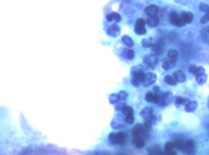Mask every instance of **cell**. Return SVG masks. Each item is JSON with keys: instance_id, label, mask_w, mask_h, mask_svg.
Here are the masks:
<instances>
[{"instance_id": "cell-40", "label": "cell", "mask_w": 209, "mask_h": 155, "mask_svg": "<svg viewBox=\"0 0 209 155\" xmlns=\"http://www.w3.org/2000/svg\"><path fill=\"white\" fill-rule=\"evenodd\" d=\"M146 23L147 22L145 20V19H144L142 18H139V19L136 20V21H135V25L141 26H145Z\"/></svg>"}, {"instance_id": "cell-24", "label": "cell", "mask_w": 209, "mask_h": 155, "mask_svg": "<svg viewBox=\"0 0 209 155\" xmlns=\"http://www.w3.org/2000/svg\"><path fill=\"white\" fill-rule=\"evenodd\" d=\"M122 41L129 48L133 47L134 45V42L132 39L128 36L127 35H124L122 37Z\"/></svg>"}, {"instance_id": "cell-46", "label": "cell", "mask_w": 209, "mask_h": 155, "mask_svg": "<svg viewBox=\"0 0 209 155\" xmlns=\"http://www.w3.org/2000/svg\"><path fill=\"white\" fill-rule=\"evenodd\" d=\"M197 68H198V67L196 66V65H191V66L189 67L188 70H189V72H191L193 74L196 72V71L197 70Z\"/></svg>"}, {"instance_id": "cell-19", "label": "cell", "mask_w": 209, "mask_h": 155, "mask_svg": "<svg viewBox=\"0 0 209 155\" xmlns=\"http://www.w3.org/2000/svg\"><path fill=\"white\" fill-rule=\"evenodd\" d=\"M116 137H117V144H120V145L124 144L127 140V136L126 134L123 132H119L117 133Z\"/></svg>"}, {"instance_id": "cell-23", "label": "cell", "mask_w": 209, "mask_h": 155, "mask_svg": "<svg viewBox=\"0 0 209 155\" xmlns=\"http://www.w3.org/2000/svg\"><path fill=\"white\" fill-rule=\"evenodd\" d=\"M196 80L197 83L200 84V85H203L204 84L207 80V76L205 74V72L202 73L197 76L196 77Z\"/></svg>"}, {"instance_id": "cell-7", "label": "cell", "mask_w": 209, "mask_h": 155, "mask_svg": "<svg viewBox=\"0 0 209 155\" xmlns=\"http://www.w3.org/2000/svg\"><path fill=\"white\" fill-rule=\"evenodd\" d=\"M183 151L186 154H194L195 153V143L192 139H188L185 142V145L183 148Z\"/></svg>"}, {"instance_id": "cell-33", "label": "cell", "mask_w": 209, "mask_h": 155, "mask_svg": "<svg viewBox=\"0 0 209 155\" xmlns=\"http://www.w3.org/2000/svg\"><path fill=\"white\" fill-rule=\"evenodd\" d=\"M126 106V103L125 102H118L115 104V109L116 111H121L122 109Z\"/></svg>"}, {"instance_id": "cell-47", "label": "cell", "mask_w": 209, "mask_h": 155, "mask_svg": "<svg viewBox=\"0 0 209 155\" xmlns=\"http://www.w3.org/2000/svg\"><path fill=\"white\" fill-rule=\"evenodd\" d=\"M106 19L108 22H112L114 20V15H113V13H111V14H109L108 15H107L106 16Z\"/></svg>"}, {"instance_id": "cell-51", "label": "cell", "mask_w": 209, "mask_h": 155, "mask_svg": "<svg viewBox=\"0 0 209 155\" xmlns=\"http://www.w3.org/2000/svg\"><path fill=\"white\" fill-rule=\"evenodd\" d=\"M208 107L209 108V100H208Z\"/></svg>"}, {"instance_id": "cell-16", "label": "cell", "mask_w": 209, "mask_h": 155, "mask_svg": "<svg viewBox=\"0 0 209 155\" xmlns=\"http://www.w3.org/2000/svg\"><path fill=\"white\" fill-rule=\"evenodd\" d=\"M180 16L186 23H191L194 20V15L190 12H183Z\"/></svg>"}, {"instance_id": "cell-30", "label": "cell", "mask_w": 209, "mask_h": 155, "mask_svg": "<svg viewBox=\"0 0 209 155\" xmlns=\"http://www.w3.org/2000/svg\"><path fill=\"white\" fill-rule=\"evenodd\" d=\"M116 135H117V133H115V132H110V134L109 135V142L112 145H115L117 144Z\"/></svg>"}, {"instance_id": "cell-29", "label": "cell", "mask_w": 209, "mask_h": 155, "mask_svg": "<svg viewBox=\"0 0 209 155\" xmlns=\"http://www.w3.org/2000/svg\"><path fill=\"white\" fill-rule=\"evenodd\" d=\"M120 100L118 94L112 93L109 97V101L111 104H115Z\"/></svg>"}, {"instance_id": "cell-22", "label": "cell", "mask_w": 209, "mask_h": 155, "mask_svg": "<svg viewBox=\"0 0 209 155\" xmlns=\"http://www.w3.org/2000/svg\"><path fill=\"white\" fill-rule=\"evenodd\" d=\"M164 82L166 83H167L168 85H171V86H174V85H176L178 83V81L175 79V78L172 76H166L165 77H164Z\"/></svg>"}, {"instance_id": "cell-5", "label": "cell", "mask_w": 209, "mask_h": 155, "mask_svg": "<svg viewBox=\"0 0 209 155\" xmlns=\"http://www.w3.org/2000/svg\"><path fill=\"white\" fill-rule=\"evenodd\" d=\"M172 99V93L170 91L162 93L160 94V101L158 106L160 107H166L171 102Z\"/></svg>"}, {"instance_id": "cell-52", "label": "cell", "mask_w": 209, "mask_h": 155, "mask_svg": "<svg viewBox=\"0 0 209 155\" xmlns=\"http://www.w3.org/2000/svg\"><path fill=\"white\" fill-rule=\"evenodd\" d=\"M208 12H209V11H208Z\"/></svg>"}, {"instance_id": "cell-26", "label": "cell", "mask_w": 209, "mask_h": 155, "mask_svg": "<svg viewBox=\"0 0 209 155\" xmlns=\"http://www.w3.org/2000/svg\"><path fill=\"white\" fill-rule=\"evenodd\" d=\"M134 31L136 34L139 35H143L146 34L147 30L145 28V26H137L135 25L134 28Z\"/></svg>"}, {"instance_id": "cell-41", "label": "cell", "mask_w": 209, "mask_h": 155, "mask_svg": "<svg viewBox=\"0 0 209 155\" xmlns=\"http://www.w3.org/2000/svg\"><path fill=\"white\" fill-rule=\"evenodd\" d=\"M199 9L201 12H207L209 11V6L204 3H201L199 5Z\"/></svg>"}, {"instance_id": "cell-17", "label": "cell", "mask_w": 209, "mask_h": 155, "mask_svg": "<svg viewBox=\"0 0 209 155\" xmlns=\"http://www.w3.org/2000/svg\"><path fill=\"white\" fill-rule=\"evenodd\" d=\"M152 114H153V111L151 107H145L140 113L141 116L144 119V120H147Z\"/></svg>"}, {"instance_id": "cell-12", "label": "cell", "mask_w": 209, "mask_h": 155, "mask_svg": "<svg viewBox=\"0 0 209 155\" xmlns=\"http://www.w3.org/2000/svg\"><path fill=\"white\" fill-rule=\"evenodd\" d=\"M120 33V28L118 25L113 24L110 25L107 30V34L112 37H117Z\"/></svg>"}, {"instance_id": "cell-28", "label": "cell", "mask_w": 209, "mask_h": 155, "mask_svg": "<svg viewBox=\"0 0 209 155\" xmlns=\"http://www.w3.org/2000/svg\"><path fill=\"white\" fill-rule=\"evenodd\" d=\"M174 148L178 150H183L184 145H185V142L181 140V139H177L174 142Z\"/></svg>"}, {"instance_id": "cell-9", "label": "cell", "mask_w": 209, "mask_h": 155, "mask_svg": "<svg viewBox=\"0 0 209 155\" xmlns=\"http://www.w3.org/2000/svg\"><path fill=\"white\" fill-rule=\"evenodd\" d=\"M145 13L149 17V16H157L160 11L159 7L155 5H152L150 6H147L144 9Z\"/></svg>"}, {"instance_id": "cell-4", "label": "cell", "mask_w": 209, "mask_h": 155, "mask_svg": "<svg viewBox=\"0 0 209 155\" xmlns=\"http://www.w3.org/2000/svg\"><path fill=\"white\" fill-rule=\"evenodd\" d=\"M144 64L149 69H154L158 64V59L156 55H147L144 58Z\"/></svg>"}, {"instance_id": "cell-31", "label": "cell", "mask_w": 209, "mask_h": 155, "mask_svg": "<svg viewBox=\"0 0 209 155\" xmlns=\"http://www.w3.org/2000/svg\"><path fill=\"white\" fill-rule=\"evenodd\" d=\"M125 55H126V58H128L129 60H132L134 58V55H135L134 51L132 49L126 50Z\"/></svg>"}, {"instance_id": "cell-2", "label": "cell", "mask_w": 209, "mask_h": 155, "mask_svg": "<svg viewBox=\"0 0 209 155\" xmlns=\"http://www.w3.org/2000/svg\"><path fill=\"white\" fill-rule=\"evenodd\" d=\"M149 134L146 131L143 123H137L131 130V136L134 137H147Z\"/></svg>"}, {"instance_id": "cell-50", "label": "cell", "mask_w": 209, "mask_h": 155, "mask_svg": "<svg viewBox=\"0 0 209 155\" xmlns=\"http://www.w3.org/2000/svg\"><path fill=\"white\" fill-rule=\"evenodd\" d=\"M207 129L209 131V124H208L207 125Z\"/></svg>"}, {"instance_id": "cell-32", "label": "cell", "mask_w": 209, "mask_h": 155, "mask_svg": "<svg viewBox=\"0 0 209 155\" xmlns=\"http://www.w3.org/2000/svg\"><path fill=\"white\" fill-rule=\"evenodd\" d=\"M118 96L120 100L125 101L128 97V93L126 92L125 91L121 90L118 93Z\"/></svg>"}, {"instance_id": "cell-1", "label": "cell", "mask_w": 209, "mask_h": 155, "mask_svg": "<svg viewBox=\"0 0 209 155\" xmlns=\"http://www.w3.org/2000/svg\"><path fill=\"white\" fill-rule=\"evenodd\" d=\"M130 72L133 78L140 81L142 83L143 80L146 75L145 69L143 66L137 65L132 67Z\"/></svg>"}, {"instance_id": "cell-49", "label": "cell", "mask_w": 209, "mask_h": 155, "mask_svg": "<svg viewBox=\"0 0 209 155\" xmlns=\"http://www.w3.org/2000/svg\"><path fill=\"white\" fill-rule=\"evenodd\" d=\"M153 90L155 93H159L160 92V88L158 86H157V85L154 86L153 87Z\"/></svg>"}, {"instance_id": "cell-48", "label": "cell", "mask_w": 209, "mask_h": 155, "mask_svg": "<svg viewBox=\"0 0 209 155\" xmlns=\"http://www.w3.org/2000/svg\"><path fill=\"white\" fill-rule=\"evenodd\" d=\"M164 154L166 155H176L177 153L173 149V150H168V151H165Z\"/></svg>"}, {"instance_id": "cell-14", "label": "cell", "mask_w": 209, "mask_h": 155, "mask_svg": "<svg viewBox=\"0 0 209 155\" xmlns=\"http://www.w3.org/2000/svg\"><path fill=\"white\" fill-rule=\"evenodd\" d=\"M200 37L205 44L209 45V26L204 28L201 30Z\"/></svg>"}, {"instance_id": "cell-35", "label": "cell", "mask_w": 209, "mask_h": 155, "mask_svg": "<svg viewBox=\"0 0 209 155\" xmlns=\"http://www.w3.org/2000/svg\"><path fill=\"white\" fill-rule=\"evenodd\" d=\"M134 115H126L125 116L124 118V122L128 124V125H132L134 123Z\"/></svg>"}, {"instance_id": "cell-8", "label": "cell", "mask_w": 209, "mask_h": 155, "mask_svg": "<svg viewBox=\"0 0 209 155\" xmlns=\"http://www.w3.org/2000/svg\"><path fill=\"white\" fill-rule=\"evenodd\" d=\"M145 98L146 101L148 102L158 104L160 101V94L158 93H153L152 91H149L146 93Z\"/></svg>"}, {"instance_id": "cell-20", "label": "cell", "mask_w": 209, "mask_h": 155, "mask_svg": "<svg viewBox=\"0 0 209 155\" xmlns=\"http://www.w3.org/2000/svg\"><path fill=\"white\" fill-rule=\"evenodd\" d=\"M197 107H198V103L196 101L193 100V101H191L188 105L185 106V110L186 112L191 113L195 111L197 109Z\"/></svg>"}, {"instance_id": "cell-27", "label": "cell", "mask_w": 209, "mask_h": 155, "mask_svg": "<svg viewBox=\"0 0 209 155\" xmlns=\"http://www.w3.org/2000/svg\"><path fill=\"white\" fill-rule=\"evenodd\" d=\"M122 114L124 116L129 115H134V110L133 109L129 106H126L121 111Z\"/></svg>"}, {"instance_id": "cell-42", "label": "cell", "mask_w": 209, "mask_h": 155, "mask_svg": "<svg viewBox=\"0 0 209 155\" xmlns=\"http://www.w3.org/2000/svg\"><path fill=\"white\" fill-rule=\"evenodd\" d=\"M204 72H205V69L202 66H199L196 72L194 74H193V76H195V77H196V76H199L202 73H204Z\"/></svg>"}, {"instance_id": "cell-13", "label": "cell", "mask_w": 209, "mask_h": 155, "mask_svg": "<svg viewBox=\"0 0 209 155\" xmlns=\"http://www.w3.org/2000/svg\"><path fill=\"white\" fill-rule=\"evenodd\" d=\"M147 25L152 27V28H155L158 26L160 23V19L158 16H149L146 21Z\"/></svg>"}, {"instance_id": "cell-45", "label": "cell", "mask_w": 209, "mask_h": 155, "mask_svg": "<svg viewBox=\"0 0 209 155\" xmlns=\"http://www.w3.org/2000/svg\"><path fill=\"white\" fill-rule=\"evenodd\" d=\"M113 15H114V20L115 22H120L121 18V16L117 13V12H113Z\"/></svg>"}, {"instance_id": "cell-34", "label": "cell", "mask_w": 209, "mask_h": 155, "mask_svg": "<svg viewBox=\"0 0 209 155\" xmlns=\"http://www.w3.org/2000/svg\"><path fill=\"white\" fill-rule=\"evenodd\" d=\"M178 55V53L177 52V51L174 50V49H171L168 51V57L172 58H175L177 59Z\"/></svg>"}, {"instance_id": "cell-39", "label": "cell", "mask_w": 209, "mask_h": 155, "mask_svg": "<svg viewBox=\"0 0 209 155\" xmlns=\"http://www.w3.org/2000/svg\"><path fill=\"white\" fill-rule=\"evenodd\" d=\"M174 148V142H168L164 145V151L171 150H173Z\"/></svg>"}, {"instance_id": "cell-18", "label": "cell", "mask_w": 209, "mask_h": 155, "mask_svg": "<svg viewBox=\"0 0 209 155\" xmlns=\"http://www.w3.org/2000/svg\"><path fill=\"white\" fill-rule=\"evenodd\" d=\"M191 100L189 99L186 97H183L182 96H177L175 100V103L177 105H184L186 106L189 104Z\"/></svg>"}, {"instance_id": "cell-6", "label": "cell", "mask_w": 209, "mask_h": 155, "mask_svg": "<svg viewBox=\"0 0 209 155\" xmlns=\"http://www.w3.org/2000/svg\"><path fill=\"white\" fill-rule=\"evenodd\" d=\"M157 76L155 74L152 72H149L146 74L144 79L142 82V84L145 87H148L153 85L157 80Z\"/></svg>"}, {"instance_id": "cell-36", "label": "cell", "mask_w": 209, "mask_h": 155, "mask_svg": "<svg viewBox=\"0 0 209 155\" xmlns=\"http://www.w3.org/2000/svg\"><path fill=\"white\" fill-rule=\"evenodd\" d=\"M174 65L173 64H171L168 62H163V64H162V68L164 70L168 71H169L170 69H171Z\"/></svg>"}, {"instance_id": "cell-38", "label": "cell", "mask_w": 209, "mask_h": 155, "mask_svg": "<svg viewBox=\"0 0 209 155\" xmlns=\"http://www.w3.org/2000/svg\"><path fill=\"white\" fill-rule=\"evenodd\" d=\"M157 120V116L155 114H152L150 117H149L147 120H146L145 122H149V123H150L152 125H154L156 123Z\"/></svg>"}, {"instance_id": "cell-25", "label": "cell", "mask_w": 209, "mask_h": 155, "mask_svg": "<svg viewBox=\"0 0 209 155\" xmlns=\"http://www.w3.org/2000/svg\"><path fill=\"white\" fill-rule=\"evenodd\" d=\"M153 43H154V40L152 37L144 39L142 41V45L145 48L151 47Z\"/></svg>"}, {"instance_id": "cell-10", "label": "cell", "mask_w": 209, "mask_h": 155, "mask_svg": "<svg viewBox=\"0 0 209 155\" xmlns=\"http://www.w3.org/2000/svg\"><path fill=\"white\" fill-rule=\"evenodd\" d=\"M151 49L155 55H161L164 51V44L161 42H154Z\"/></svg>"}, {"instance_id": "cell-11", "label": "cell", "mask_w": 209, "mask_h": 155, "mask_svg": "<svg viewBox=\"0 0 209 155\" xmlns=\"http://www.w3.org/2000/svg\"><path fill=\"white\" fill-rule=\"evenodd\" d=\"M122 117L120 115H116L114 118L112 120L110 123V126L112 128L117 129L122 127L123 123H122Z\"/></svg>"}, {"instance_id": "cell-43", "label": "cell", "mask_w": 209, "mask_h": 155, "mask_svg": "<svg viewBox=\"0 0 209 155\" xmlns=\"http://www.w3.org/2000/svg\"><path fill=\"white\" fill-rule=\"evenodd\" d=\"M177 59L172 58H170L169 57H166L165 58H164L163 60V62H168V63H169L171 64L174 65L177 62Z\"/></svg>"}, {"instance_id": "cell-3", "label": "cell", "mask_w": 209, "mask_h": 155, "mask_svg": "<svg viewBox=\"0 0 209 155\" xmlns=\"http://www.w3.org/2000/svg\"><path fill=\"white\" fill-rule=\"evenodd\" d=\"M169 19L171 23L176 26L182 27L185 26V25L186 24L184 20L182 18L181 16H179L176 12L174 11L170 13Z\"/></svg>"}, {"instance_id": "cell-15", "label": "cell", "mask_w": 209, "mask_h": 155, "mask_svg": "<svg viewBox=\"0 0 209 155\" xmlns=\"http://www.w3.org/2000/svg\"><path fill=\"white\" fill-rule=\"evenodd\" d=\"M173 76L175 78V79L178 81V82H180V83L184 82L186 79V75L181 70H178L174 72V73L173 74Z\"/></svg>"}, {"instance_id": "cell-37", "label": "cell", "mask_w": 209, "mask_h": 155, "mask_svg": "<svg viewBox=\"0 0 209 155\" xmlns=\"http://www.w3.org/2000/svg\"><path fill=\"white\" fill-rule=\"evenodd\" d=\"M208 22H209V12H205V14L200 19V23L202 24H205Z\"/></svg>"}, {"instance_id": "cell-21", "label": "cell", "mask_w": 209, "mask_h": 155, "mask_svg": "<svg viewBox=\"0 0 209 155\" xmlns=\"http://www.w3.org/2000/svg\"><path fill=\"white\" fill-rule=\"evenodd\" d=\"M132 142L135 145V146L139 148H142L145 146V141L141 137H134Z\"/></svg>"}, {"instance_id": "cell-44", "label": "cell", "mask_w": 209, "mask_h": 155, "mask_svg": "<svg viewBox=\"0 0 209 155\" xmlns=\"http://www.w3.org/2000/svg\"><path fill=\"white\" fill-rule=\"evenodd\" d=\"M131 83H132V85L134 86H135V87H139V86H140V85L142 83L140 81H139L138 80H137V79H134V78H132V79H131Z\"/></svg>"}]
</instances>
